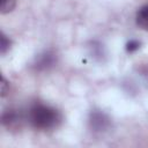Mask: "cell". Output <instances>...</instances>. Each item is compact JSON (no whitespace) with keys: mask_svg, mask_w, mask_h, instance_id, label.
Wrapping results in <instances>:
<instances>
[{"mask_svg":"<svg viewBox=\"0 0 148 148\" xmlns=\"http://www.w3.org/2000/svg\"><path fill=\"white\" fill-rule=\"evenodd\" d=\"M28 119L35 128L46 131L57 127L61 120V116L54 108L37 103L30 108Z\"/></svg>","mask_w":148,"mask_h":148,"instance_id":"obj_1","label":"cell"},{"mask_svg":"<svg viewBox=\"0 0 148 148\" xmlns=\"http://www.w3.org/2000/svg\"><path fill=\"white\" fill-rule=\"evenodd\" d=\"M89 125L90 128L95 132H103L110 125L109 117L101 111H92L89 116Z\"/></svg>","mask_w":148,"mask_h":148,"instance_id":"obj_2","label":"cell"},{"mask_svg":"<svg viewBox=\"0 0 148 148\" xmlns=\"http://www.w3.org/2000/svg\"><path fill=\"white\" fill-rule=\"evenodd\" d=\"M54 64H56V54L50 51H46L36 58L34 66L37 71H45L52 67Z\"/></svg>","mask_w":148,"mask_h":148,"instance_id":"obj_3","label":"cell"},{"mask_svg":"<svg viewBox=\"0 0 148 148\" xmlns=\"http://www.w3.org/2000/svg\"><path fill=\"white\" fill-rule=\"evenodd\" d=\"M135 21L139 28L148 31V5H145L139 8V10L136 12Z\"/></svg>","mask_w":148,"mask_h":148,"instance_id":"obj_4","label":"cell"},{"mask_svg":"<svg viewBox=\"0 0 148 148\" xmlns=\"http://www.w3.org/2000/svg\"><path fill=\"white\" fill-rule=\"evenodd\" d=\"M18 119L20 117L15 110H7L2 113V124L5 126L12 127L18 123Z\"/></svg>","mask_w":148,"mask_h":148,"instance_id":"obj_5","label":"cell"},{"mask_svg":"<svg viewBox=\"0 0 148 148\" xmlns=\"http://www.w3.org/2000/svg\"><path fill=\"white\" fill-rule=\"evenodd\" d=\"M16 6V0H0V12L1 14L10 13Z\"/></svg>","mask_w":148,"mask_h":148,"instance_id":"obj_6","label":"cell"},{"mask_svg":"<svg viewBox=\"0 0 148 148\" xmlns=\"http://www.w3.org/2000/svg\"><path fill=\"white\" fill-rule=\"evenodd\" d=\"M10 44H12L10 39L3 32H1V36H0V50H1V54H5L9 50Z\"/></svg>","mask_w":148,"mask_h":148,"instance_id":"obj_7","label":"cell"},{"mask_svg":"<svg viewBox=\"0 0 148 148\" xmlns=\"http://www.w3.org/2000/svg\"><path fill=\"white\" fill-rule=\"evenodd\" d=\"M140 45H141V43H140L139 40H136V39H131V40L126 44V51H127L128 53H133V52H135V51H138V50L140 49Z\"/></svg>","mask_w":148,"mask_h":148,"instance_id":"obj_8","label":"cell"},{"mask_svg":"<svg viewBox=\"0 0 148 148\" xmlns=\"http://www.w3.org/2000/svg\"><path fill=\"white\" fill-rule=\"evenodd\" d=\"M6 86H7V82H6L5 79H2V81H1V96H2V97L6 96V94H7V88H6Z\"/></svg>","mask_w":148,"mask_h":148,"instance_id":"obj_9","label":"cell"}]
</instances>
